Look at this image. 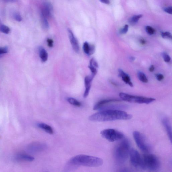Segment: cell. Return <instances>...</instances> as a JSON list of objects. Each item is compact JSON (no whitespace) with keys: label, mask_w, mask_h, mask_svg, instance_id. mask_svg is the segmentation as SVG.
Wrapping results in <instances>:
<instances>
[{"label":"cell","mask_w":172,"mask_h":172,"mask_svg":"<svg viewBox=\"0 0 172 172\" xmlns=\"http://www.w3.org/2000/svg\"><path fill=\"white\" fill-rule=\"evenodd\" d=\"M129 59H130L131 61H133L135 60V57H133V56H131L129 58Z\"/></svg>","instance_id":"obj_40"},{"label":"cell","mask_w":172,"mask_h":172,"mask_svg":"<svg viewBox=\"0 0 172 172\" xmlns=\"http://www.w3.org/2000/svg\"><path fill=\"white\" fill-rule=\"evenodd\" d=\"M17 158L18 160L28 161H32L34 160L33 157L26 154L18 155L17 156Z\"/></svg>","instance_id":"obj_18"},{"label":"cell","mask_w":172,"mask_h":172,"mask_svg":"<svg viewBox=\"0 0 172 172\" xmlns=\"http://www.w3.org/2000/svg\"><path fill=\"white\" fill-rule=\"evenodd\" d=\"M156 77L157 80L159 81H162V80H163L164 77L162 74H156Z\"/></svg>","instance_id":"obj_34"},{"label":"cell","mask_w":172,"mask_h":172,"mask_svg":"<svg viewBox=\"0 0 172 172\" xmlns=\"http://www.w3.org/2000/svg\"><path fill=\"white\" fill-rule=\"evenodd\" d=\"M89 65L93 66V67L98 68V65L97 62L96 61L94 58H91L89 62Z\"/></svg>","instance_id":"obj_29"},{"label":"cell","mask_w":172,"mask_h":172,"mask_svg":"<svg viewBox=\"0 0 172 172\" xmlns=\"http://www.w3.org/2000/svg\"><path fill=\"white\" fill-rule=\"evenodd\" d=\"M68 32L69 40L73 49L76 53H78L79 51V46L77 40L75 37L72 31L70 29H68Z\"/></svg>","instance_id":"obj_11"},{"label":"cell","mask_w":172,"mask_h":172,"mask_svg":"<svg viewBox=\"0 0 172 172\" xmlns=\"http://www.w3.org/2000/svg\"><path fill=\"white\" fill-rule=\"evenodd\" d=\"M133 135L137 146L141 150L146 153H149L150 151V146L141 133L139 131H135L133 132Z\"/></svg>","instance_id":"obj_8"},{"label":"cell","mask_w":172,"mask_h":172,"mask_svg":"<svg viewBox=\"0 0 172 172\" xmlns=\"http://www.w3.org/2000/svg\"><path fill=\"white\" fill-rule=\"evenodd\" d=\"M128 29H129V25H125L123 28L121 29L120 33L122 34H126L127 32Z\"/></svg>","instance_id":"obj_32"},{"label":"cell","mask_w":172,"mask_h":172,"mask_svg":"<svg viewBox=\"0 0 172 172\" xmlns=\"http://www.w3.org/2000/svg\"><path fill=\"white\" fill-rule=\"evenodd\" d=\"M144 169L156 171L160 169L161 163L158 157L154 155L146 154L142 157Z\"/></svg>","instance_id":"obj_4"},{"label":"cell","mask_w":172,"mask_h":172,"mask_svg":"<svg viewBox=\"0 0 172 172\" xmlns=\"http://www.w3.org/2000/svg\"><path fill=\"white\" fill-rule=\"evenodd\" d=\"M132 115L125 111L116 109H106L91 115L89 118L92 121L107 122L117 120H128Z\"/></svg>","instance_id":"obj_1"},{"label":"cell","mask_w":172,"mask_h":172,"mask_svg":"<svg viewBox=\"0 0 172 172\" xmlns=\"http://www.w3.org/2000/svg\"><path fill=\"white\" fill-rule=\"evenodd\" d=\"M129 155L131 164L133 167L144 169L142 157L140 156L137 150L134 149H131Z\"/></svg>","instance_id":"obj_7"},{"label":"cell","mask_w":172,"mask_h":172,"mask_svg":"<svg viewBox=\"0 0 172 172\" xmlns=\"http://www.w3.org/2000/svg\"><path fill=\"white\" fill-rule=\"evenodd\" d=\"M37 126L40 129L43 130L49 134H53L54 133V131L51 126L47 125L46 124L41 123L38 124Z\"/></svg>","instance_id":"obj_17"},{"label":"cell","mask_w":172,"mask_h":172,"mask_svg":"<svg viewBox=\"0 0 172 172\" xmlns=\"http://www.w3.org/2000/svg\"><path fill=\"white\" fill-rule=\"evenodd\" d=\"M155 67L154 66L152 65L149 68V71L150 72H152L154 70Z\"/></svg>","instance_id":"obj_38"},{"label":"cell","mask_w":172,"mask_h":172,"mask_svg":"<svg viewBox=\"0 0 172 172\" xmlns=\"http://www.w3.org/2000/svg\"><path fill=\"white\" fill-rule=\"evenodd\" d=\"M67 101L71 105L77 107H80L81 105V103L78 100L74 98H68L67 99Z\"/></svg>","instance_id":"obj_19"},{"label":"cell","mask_w":172,"mask_h":172,"mask_svg":"<svg viewBox=\"0 0 172 172\" xmlns=\"http://www.w3.org/2000/svg\"><path fill=\"white\" fill-rule=\"evenodd\" d=\"M140 43L142 45H145L146 43V41L144 39H142L140 40Z\"/></svg>","instance_id":"obj_39"},{"label":"cell","mask_w":172,"mask_h":172,"mask_svg":"<svg viewBox=\"0 0 172 172\" xmlns=\"http://www.w3.org/2000/svg\"><path fill=\"white\" fill-rule=\"evenodd\" d=\"M162 123L167 133L168 138L172 142V128L171 125L169 118L165 117L163 118Z\"/></svg>","instance_id":"obj_13"},{"label":"cell","mask_w":172,"mask_h":172,"mask_svg":"<svg viewBox=\"0 0 172 172\" xmlns=\"http://www.w3.org/2000/svg\"><path fill=\"white\" fill-rule=\"evenodd\" d=\"M95 76L92 75L86 76L85 78V87L91 86V83Z\"/></svg>","instance_id":"obj_22"},{"label":"cell","mask_w":172,"mask_h":172,"mask_svg":"<svg viewBox=\"0 0 172 172\" xmlns=\"http://www.w3.org/2000/svg\"><path fill=\"white\" fill-rule=\"evenodd\" d=\"M0 32L5 34H8L10 32V29L7 26L2 24L0 25Z\"/></svg>","instance_id":"obj_24"},{"label":"cell","mask_w":172,"mask_h":172,"mask_svg":"<svg viewBox=\"0 0 172 172\" xmlns=\"http://www.w3.org/2000/svg\"><path fill=\"white\" fill-rule=\"evenodd\" d=\"M162 56L164 60L166 62H169L171 60V58L167 53L165 52L162 53Z\"/></svg>","instance_id":"obj_26"},{"label":"cell","mask_w":172,"mask_h":172,"mask_svg":"<svg viewBox=\"0 0 172 172\" xmlns=\"http://www.w3.org/2000/svg\"><path fill=\"white\" fill-rule=\"evenodd\" d=\"M138 77L139 79L143 83H147L148 79L145 74L143 72H139L138 73Z\"/></svg>","instance_id":"obj_23"},{"label":"cell","mask_w":172,"mask_h":172,"mask_svg":"<svg viewBox=\"0 0 172 172\" xmlns=\"http://www.w3.org/2000/svg\"><path fill=\"white\" fill-rule=\"evenodd\" d=\"M7 3H14L15 2L16 0H1Z\"/></svg>","instance_id":"obj_37"},{"label":"cell","mask_w":172,"mask_h":172,"mask_svg":"<svg viewBox=\"0 0 172 172\" xmlns=\"http://www.w3.org/2000/svg\"><path fill=\"white\" fill-rule=\"evenodd\" d=\"M39 55L41 61L43 62H46L48 58V54L45 49L42 47H39Z\"/></svg>","instance_id":"obj_16"},{"label":"cell","mask_w":172,"mask_h":172,"mask_svg":"<svg viewBox=\"0 0 172 172\" xmlns=\"http://www.w3.org/2000/svg\"><path fill=\"white\" fill-rule=\"evenodd\" d=\"M164 10L165 12L168 14H171L172 13V8L171 7L165 8Z\"/></svg>","instance_id":"obj_35"},{"label":"cell","mask_w":172,"mask_h":172,"mask_svg":"<svg viewBox=\"0 0 172 172\" xmlns=\"http://www.w3.org/2000/svg\"><path fill=\"white\" fill-rule=\"evenodd\" d=\"M102 3H105L106 4H109L110 3L109 0H100Z\"/></svg>","instance_id":"obj_36"},{"label":"cell","mask_w":172,"mask_h":172,"mask_svg":"<svg viewBox=\"0 0 172 172\" xmlns=\"http://www.w3.org/2000/svg\"><path fill=\"white\" fill-rule=\"evenodd\" d=\"M12 16L14 19L18 22H21L22 20L20 14L17 12H14L12 13Z\"/></svg>","instance_id":"obj_25"},{"label":"cell","mask_w":172,"mask_h":172,"mask_svg":"<svg viewBox=\"0 0 172 172\" xmlns=\"http://www.w3.org/2000/svg\"><path fill=\"white\" fill-rule=\"evenodd\" d=\"M142 14H139L133 16L129 19V22L131 25H134L138 22L139 20L142 17Z\"/></svg>","instance_id":"obj_20"},{"label":"cell","mask_w":172,"mask_h":172,"mask_svg":"<svg viewBox=\"0 0 172 172\" xmlns=\"http://www.w3.org/2000/svg\"><path fill=\"white\" fill-rule=\"evenodd\" d=\"M103 160L98 157L85 155H79L73 157L65 167L67 171L76 169L80 166L97 167L103 164Z\"/></svg>","instance_id":"obj_2"},{"label":"cell","mask_w":172,"mask_h":172,"mask_svg":"<svg viewBox=\"0 0 172 172\" xmlns=\"http://www.w3.org/2000/svg\"><path fill=\"white\" fill-rule=\"evenodd\" d=\"M119 96L122 100L131 103L149 104L154 101L155 98L135 96L123 93L119 94Z\"/></svg>","instance_id":"obj_5"},{"label":"cell","mask_w":172,"mask_h":172,"mask_svg":"<svg viewBox=\"0 0 172 172\" xmlns=\"http://www.w3.org/2000/svg\"><path fill=\"white\" fill-rule=\"evenodd\" d=\"M100 135L110 142H113L122 139L124 135L122 133L114 129H107L100 132Z\"/></svg>","instance_id":"obj_6"},{"label":"cell","mask_w":172,"mask_h":172,"mask_svg":"<svg viewBox=\"0 0 172 172\" xmlns=\"http://www.w3.org/2000/svg\"><path fill=\"white\" fill-rule=\"evenodd\" d=\"M161 36L164 38H171V39L172 36L171 34L169 32H165L161 33Z\"/></svg>","instance_id":"obj_28"},{"label":"cell","mask_w":172,"mask_h":172,"mask_svg":"<svg viewBox=\"0 0 172 172\" xmlns=\"http://www.w3.org/2000/svg\"><path fill=\"white\" fill-rule=\"evenodd\" d=\"M83 50L85 54L90 56L94 53L95 47L94 45L89 44L87 42H85L83 45Z\"/></svg>","instance_id":"obj_14"},{"label":"cell","mask_w":172,"mask_h":172,"mask_svg":"<svg viewBox=\"0 0 172 172\" xmlns=\"http://www.w3.org/2000/svg\"><path fill=\"white\" fill-rule=\"evenodd\" d=\"M120 100L116 99H107L100 100L97 103L93 108L95 110H100L102 107L112 102H120Z\"/></svg>","instance_id":"obj_12"},{"label":"cell","mask_w":172,"mask_h":172,"mask_svg":"<svg viewBox=\"0 0 172 172\" xmlns=\"http://www.w3.org/2000/svg\"><path fill=\"white\" fill-rule=\"evenodd\" d=\"M118 71L119 73V76L121 77L123 81L131 87H133V84L131 81V78L129 75L124 72L121 69H119Z\"/></svg>","instance_id":"obj_15"},{"label":"cell","mask_w":172,"mask_h":172,"mask_svg":"<svg viewBox=\"0 0 172 172\" xmlns=\"http://www.w3.org/2000/svg\"><path fill=\"white\" fill-rule=\"evenodd\" d=\"M89 68L91 71V73H92L91 75L95 76L96 75L97 73V70L96 68L90 65L89 66Z\"/></svg>","instance_id":"obj_30"},{"label":"cell","mask_w":172,"mask_h":172,"mask_svg":"<svg viewBox=\"0 0 172 172\" xmlns=\"http://www.w3.org/2000/svg\"><path fill=\"white\" fill-rule=\"evenodd\" d=\"M146 30L148 33L150 35L154 34L155 32V30L151 26H147L146 27Z\"/></svg>","instance_id":"obj_27"},{"label":"cell","mask_w":172,"mask_h":172,"mask_svg":"<svg viewBox=\"0 0 172 172\" xmlns=\"http://www.w3.org/2000/svg\"><path fill=\"white\" fill-rule=\"evenodd\" d=\"M53 7L50 3L46 2L43 3L41 10V16L47 19L52 16Z\"/></svg>","instance_id":"obj_10"},{"label":"cell","mask_w":172,"mask_h":172,"mask_svg":"<svg viewBox=\"0 0 172 172\" xmlns=\"http://www.w3.org/2000/svg\"><path fill=\"white\" fill-rule=\"evenodd\" d=\"M41 21L42 27L45 30H47L49 28V25L47 19L41 16Z\"/></svg>","instance_id":"obj_21"},{"label":"cell","mask_w":172,"mask_h":172,"mask_svg":"<svg viewBox=\"0 0 172 172\" xmlns=\"http://www.w3.org/2000/svg\"><path fill=\"white\" fill-rule=\"evenodd\" d=\"M130 144L127 140H124L116 146L114 151V157L119 163H123L127 160L130 151Z\"/></svg>","instance_id":"obj_3"},{"label":"cell","mask_w":172,"mask_h":172,"mask_svg":"<svg viewBox=\"0 0 172 172\" xmlns=\"http://www.w3.org/2000/svg\"><path fill=\"white\" fill-rule=\"evenodd\" d=\"M47 45L50 48H52L54 45V41L52 39L50 38H48L47 39Z\"/></svg>","instance_id":"obj_33"},{"label":"cell","mask_w":172,"mask_h":172,"mask_svg":"<svg viewBox=\"0 0 172 172\" xmlns=\"http://www.w3.org/2000/svg\"><path fill=\"white\" fill-rule=\"evenodd\" d=\"M8 52V47H0V55L7 53Z\"/></svg>","instance_id":"obj_31"},{"label":"cell","mask_w":172,"mask_h":172,"mask_svg":"<svg viewBox=\"0 0 172 172\" xmlns=\"http://www.w3.org/2000/svg\"><path fill=\"white\" fill-rule=\"evenodd\" d=\"M44 144L39 142H34L27 146V151L30 153H36L43 150L46 148Z\"/></svg>","instance_id":"obj_9"}]
</instances>
